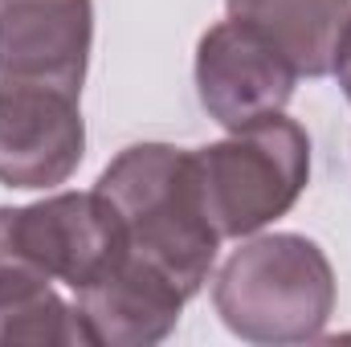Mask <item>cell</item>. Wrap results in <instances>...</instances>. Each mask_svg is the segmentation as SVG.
<instances>
[{
	"mask_svg": "<svg viewBox=\"0 0 351 347\" xmlns=\"http://www.w3.org/2000/svg\"><path fill=\"white\" fill-rule=\"evenodd\" d=\"M78 294V319L90 344L98 347H152L168 339L180 323L184 294L156 265L119 254Z\"/></svg>",
	"mask_w": 351,
	"mask_h": 347,
	"instance_id": "obj_8",
	"label": "cell"
},
{
	"mask_svg": "<svg viewBox=\"0 0 351 347\" xmlns=\"http://www.w3.org/2000/svg\"><path fill=\"white\" fill-rule=\"evenodd\" d=\"M86 156V123L74 94L45 86L0 90V184L58 188Z\"/></svg>",
	"mask_w": 351,
	"mask_h": 347,
	"instance_id": "obj_6",
	"label": "cell"
},
{
	"mask_svg": "<svg viewBox=\"0 0 351 347\" xmlns=\"http://www.w3.org/2000/svg\"><path fill=\"white\" fill-rule=\"evenodd\" d=\"M16 233L29 261L70 290L90 286L123 254L119 221L98 192H58L16 208Z\"/></svg>",
	"mask_w": 351,
	"mask_h": 347,
	"instance_id": "obj_7",
	"label": "cell"
},
{
	"mask_svg": "<svg viewBox=\"0 0 351 347\" xmlns=\"http://www.w3.org/2000/svg\"><path fill=\"white\" fill-rule=\"evenodd\" d=\"M229 16L258 25L282 45L298 78H327L351 25V0H225Z\"/></svg>",
	"mask_w": 351,
	"mask_h": 347,
	"instance_id": "obj_9",
	"label": "cell"
},
{
	"mask_svg": "<svg viewBox=\"0 0 351 347\" xmlns=\"http://www.w3.org/2000/svg\"><path fill=\"white\" fill-rule=\"evenodd\" d=\"M94 192L119 221L123 254L156 265L184 298H196L217 261L221 233L204 217L192 152L172 143H135L106 164Z\"/></svg>",
	"mask_w": 351,
	"mask_h": 347,
	"instance_id": "obj_1",
	"label": "cell"
},
{
	"mask_svg": "<svg viewBox=\"0 0 351 347\" xmlns=\"http://www.w3.org/2000/svg\"><path fill=\"white\" fill-rule=\"evenodd\" d=\"M192 176L213 229L221 237H254L298 204L311 180V135L294 119L269 115L196 147Z\"/></svg>",
	"mask_w": 351,
	"mask_h": 347,
	"instance_id": "obj_3",
	"label": "cell"
},
{
	"mask_svg": "<svg viewBox=\"0 0 351 347\" xmlns=\"http://www.w3.org/2000/svg\"><path fill=\"white\" fill-rule=\"evenodd\" d=\"M94 45L90 0H0V90L82 94Z\"/></svg>",
	"mask_w": 351,
	"mask_h": 347,
	"instance_id": "obj_5",
	"label": "cell"
},
{
	"mask_svg": "<svg viewBox=\"0 0 351 347\" xmlns=\"http://www.w3.org/2000/svg\"><path fill=\"white\" fill-rule=\"evenodd\" d=\"M78 347L90 344L78 319L49 278H16L0 286V347Z\"/></svg>",
	"mask_w": 351,
	"mask_h": 347,
	"instance_id": "obj_10",
	"label": "cell"
},
{
	"mask_svg": "<svg viewBox=\"0 0 351 347\" xmlns=\"http://www.w3.org/2000/svg\"><path fill=\"white\" fill-rule=\"evenodd\" d=\"M331 74L339 78V86H343V94H348V102H351V25H348V33H343V45L335 53V70Z\"/></svg>",
	"mask_w": 351,
	"mask_h": 347,
	"instance_id": "obj_11",
	"label": "cell"
},
{
	"mask_svg": "<svg viewBox=\"0 0 351 347\" xmlns=\"http://www.w3.org/2000/svg\"><path fill=\"white\" fill-rule=\"evenodd\" d=\"M213 307L250 344H306L335 311V270L311 237H250L217 270Z\"/></svg>",
	"mask_w": 351,
	"mask_h": 347,
	"instance_id": "obj_2",
	"label": "cell"
},
{
	"mask_svg": "<svg viewBox=\"0 0 351 347\" xmlns=\"http://www.w3.org/2000/svg\"><path fill=\"white\" fill-rule=\"evenodd\" d=\"M294 82L298 70L282 53V45L241 16L213 25L196 45L200 106L225 131H241L269 115H282L294 98Z\"/></svg>",
	"mask_w": 351,
	"mask_h": 347,
	"instance_id": "obj_4",
	"label": "cell"
}]
</instances>
